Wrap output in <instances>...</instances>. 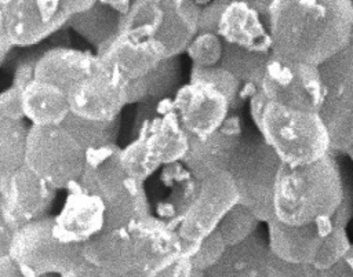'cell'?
<instances>
[{
  "label": "cell",
  "mask_w": 353,
  "mask_h": 277,
  "mask_svg": "<svg viewBox=\"0 0 353 277\" xmlns=\"http://www.w3.org/2000/svg\"><path fill=\"white\" fill-rule=\"evenodd\" d=\"M121 164V147L109 145L85 152V165L79 178L80 186L88 193L99 196L105 205L121 197L132 183Z\"/></svg>",
  "instance_id": "20"
},
{
  "label": "cell",
  "mask_w": 353,
  "mask_h": 277,
  "mask_svg": "<svg viewBox=\"0 0 353 277\" xmlns=\"http://www.w3.org/2000/svg\"><path fill=\"white\" fill-rule=\"evenodd\" d=\"M272 51H251L225 43L221 66L230 70L241 83L261 88Z\"/></svg>",
  "instance_id": "31"
},
{
  "label": "cell",
  "mask_w": 353,
  "mask_h": 277,
  "mask_svg": "<svg viewBox=\"0 0 353 277\" xmlns=\"http://www.w3.org/2000/svg\"><path fill=\"white\" fill-rule=\"evenodd\" d=\"M57 189L34 174L26 164L0 176V220L14 230L48 216Z\"/></svg>",
  "instance_id": "13"
},
{
  "label": "cell",
  "mask_w": 353,
  "mask_h": 277,
  "mask_svg": "<svg viewBox=\"0 0 353 277\" xmlns=\"http://www.w3.org/2000/svg\"><path fill=\"white\" fill-rule=\"evenodd\" d=\"M321 277H353V243L335 265L321 270Z\"/></svg>",
  "instance_id": "41"
},
{
  "label": "cell",
  "mask_w": 353,
  "mask_h": 277,
  "mask_svg": "<svg viewBox=\"0 0 353 277\" xmlns=\"http://www.w3.org/2000/svg\"><path fill=\"white\" fill-rule=\"evenodd\" d=\"M225 41L219 34L211 32H197L186 47V55L196 66H215L221 63Z\"/></svg>",
  "instance_id": "34"
},
{
  "label": "cell",
  "mask_w": 353,
  "mask_h": 277,
  "mask_svg": "<svg viewBox=\"0 0 353 277\" xmlns=\"http://www.w3.org/2000/svg\"><path fill=\"white\" fill-rule=\"evenodd\" d=\"M97 55L105 66L123 76L127 81L145 76L167 58L164 47L138 28L121 29Z\"/></svg>",
  "instance_id": "16"
},
{
  "label": "cell",
  "mask_w": 353,
  "mask_h": 277,
  "mask_svg": "<svg viewBox=\"0 0 353 277\" xmlns=\"http://www.w3.org/2000/svg\"><path fill=\"white\" fill-rule=\"evenodd\" d=\"M244 132L239 114L230 113L226 121L210 136L200 139L189 135V150L182 163L197 181L225 172Z\"/></svg>",
  "instance_id": "17"
},
{
  "label": "cell",
  "mask_w": 353,
  "mask_h": 277,
  "mask_svg": "<svg viewBox=\"0 0 353 277\" xmlns=\"http://www.w3.org/2000/svg\"><path fill=\"white\" fill-rule=\"evenodd\" d=\"M256 130L287 165L309 164L334 152L319 112L292 109L269 101Z\"/></svg>",
  "instance_id": "4"
},
{
  "label": "cell",
  "mask_w": 353,
  "mask_h": 277,
  "mask_svg": "<svg viewBox=\"0 0 353 277\" xmlns=\"http://www.w3.org/2000/svg\"><path fill=\"white\" fill-rule=\"evenodd\" d=\"M265 21L274 55L319 66L350 44L353 4L352 0H273Z\"/></svg>",
  "instance_id": "1"
},
{
  "label": "cell",
  "mask_w": 353,
  "mask_h": 277,
  "mask_svg": "<svg viewBox=\"0 0 353 277\" xmlns=\"http://www.w3.org/2000/svg\"><path fill=\"white\" fill-rule=\"evenodd\" d=\"M268 238L258 232L247 240L229 245L205 277H268L270 259Z\"/></svg>",
  "instance_id": "25"
},
{
  "label": "cell",
  "mask_w": 353,
  "mask_h": 277,
  "mask_svg": "<svg viewBox=\"0 0 353 277\" xmlns=\"http://www.w3.org/2000/svg\"><path fill=\"white\" fill-rule=\"evenodd\" d=\"M281 165L283 161L261 132L244 128L228 172L234 182L240 203L265 223L274 218L273 193Z\"/></svg>",
  "instance_id": "6"
},
{
  "label": "cell",
  "mask_w": 353,
  "mask_h": 277,
  "mask_svg": "<svg viewBox=\"0 0 353 277\" xmlns=\"http://www.w3.org/2000/svg\"><path fill=\"white\" fill-rule=\"evenodd\" d=\"M218 34L228 44L251 51H272V37L263 17L245 3L225 4Z\"/></svg>",
  "instance_id": "22"
},
{
  "label": "cell",
  "mask_w": 353,
  "mask_h": 277,
  "mask_svg": "<svg viewBox=\"0 0 353 277\" xmlns=\"http://www.w3.org/2000/svg\"><path fill=\"white\" fill-rule=\"evenodd\" d=\"M159 197L154 203L156 216L164 219L175 229L192 204L199 181L182 161L164 165L159 175Z\"/></svg>",
  "instance_id": "24"
},
{
  "label": "cell",
  "mask_w": 353,
  "mask_h": 277,
  "mask_svg": "<svg viewBox=\"0 0 353 277\" xmlns=\"http://www.w3.org/2000/svg\"><path fill=\"white\" fill-rule=\"evenodd\" d=\"M61 277H123V276L114 274L101 266H97L88 262L87 259H83Z\"/></svg>",
  "instance_id": "40"
},
{
  "label": "cell",
  "mask_w": 353,
  "mask_h": 277,
  "mask_svg": "<svg viewBox=\"0 0 353 277\" xmlns=\"http://www.w3.org/2000/svg\"><path fill=\"white\" fill-rule=\"evenodd\" d=\"M8 256L26 277H61L84 259L83 245L63 240L50 215L17 229Z\"/></svg>",
  "instance_id": "7"
},
{
  "label": "cell",
  "mask_w": 353,
  "mask_h": 277,
  "mask_svg": "<svg viewBox=\"0 0 353 277\" xmlns=\"http://www.w3.org/2000/svg\"><path fill=\"white\" fill-rule=\"evenodd\" d=\"M29 128L23 120L0 117V176L25 165Z\"/></svg>",
  "instance_id": "30"
},
{
  "label": "cell",
  "mask_w": 353,
  "mask_h": 277,
  "mask_svg": "<svg viewBox=\"0 0 353 277\" xmlns=\"http://www.w3.org/2000/svg\"><path fill=\"white\" fill-rule=\"evenodd\" d=\"M15 230L6 222L0 220V256H6L10 252V247L14 238Z\"/></svg>",
  "instance_id": "43"
},
{
  "label": "cell",
  "mask_w": 353,
  "mask_h": 277,
  "mask_svg": "<svg viewBox=\"0 0 353 277\" xmlns=\"http://www.w3.org/2000/svg\"><path fill=\"white\" fill-rule=\"evenodd\" d=\"M134 134L135 138L121 147V164L131 178L142 182L164 165L182 161L189 150V134L174 103L143 120Z\"/></svg>",
  "instance_id": "5"
},
{
  "label": "cell",
  "mask_w": 353,
  "mask_h": 277,
  "mask_svg": "<svg viewBox=\"0 0 353 277\" xmlns=\"http://www.w3.org/2000/svg\"><path fill=\"white\" fill-rule=\"evenodd\" d=\"M269 101L299 110L320 112L324 87L320 68L280 58L272 52L261 85Z\"/></svg>",
  "instance_id": "10"
},
{
  "label": "cell",
  "mask_w": 353,
  "mask_h": 277,
  "mask_svg": "<svg viewBox=\"0 0 353 277\" xmlns=\"http://www.w3.org/2000/svg\"><path fill=\"white\" fill-rule=\"evenodd\" d=\"M99 65L97 54L70 47H52L43 51L36 65V77L65 92Z\"/></svg>",
  "instance_id": "23"
},
{
  "label": "cell",
  "mask_w": 353,
  "mask_h": 277,
  "mask_svg": "<svg viewBox=\"0 0 353 277\" xmlns=\"http://www.w3.org/2000/svg\"><path fill=\"white\" fill-rule=\"evenodd\" d=\"M335 152L302 164H283L273 193L274 218L285 225H307L332 216L347 192Z\"/></svg>",
  "instance_id": "2"
},
{
  "label": "cell",
  "mask_w": 353,
  "mask_h": 277,
  "mask_svg": "<svg viewBox=\"0 0 353 277\" xmlns=\"http://www.w3.org/2000/svg\"><path fill=\"white\" fill-rule=\"evenodd\" d=\"M68 189L66 200L55 215V227L63 240L83 245L103 230L106 205L99 196L84 190L79 182Z\"/></svg>",
  "instance_id": "18"
},
{
  "label": "cell",
  "mask_w": 353,
  "mask_h": 277,
  "mask_svg": "<svg viewBox=\"0 0 353 277\" xmlns=\"http://www.w3.org/2000/svg\"><path fill=\"white\" fill-rule=\"evenodd\" d=\"M25 164L57 190L68 189L81 176L85 150L61 124H30Z\"/></svg>",
  "instance_id": "8"
},
{
  "label": "cell",
  "mask_w": 353,
  "mask_h": 277,
  "mask_svg": "<svg viewBox=\"0 0 353 277\" xmlns=\"http://www.w3.org/2000/svg\"><path fill=\"white\" fill-rule=\"evenodd\" d=\"M0 117L25 120L22 91L12 84L0 94Z\"/></svg>",
  "instance_id": "37"
},
{
  "label": "cell",
  "mask_w": 353,
  "mask_h": 277,
  "mask_svg": "<svg viewBox=\"0 0 353 277\" xmlns=\"http://www.w3.org/2000/svg\"><path fill=\"white\" fill-rule=\"evenodd\" d=\"M237 203L239 193L228 171L199 181L197 193L176 227L181 238L200 243L218 229L223 216Z\"/></svg>",
  "instance_id": "12"
},
{
  "label": "cell",
  "mask_w": 353,
  "mask_h": 277,
  "mask_svg": "<svg viewBox=\"0 0 353 277\" xmlns=\"http://www.w3.org/2000/svg\"><path fill=\"white\" fill-rule=\"evenodd\" d=\"M212 1H216V3H221V4H229V3H234V1L245 3V4L251 6V7H254L263 17V19H266L269 7H270L273 0H212Z\"/></svg>",
  "instance_id": "45"
},
{
  "label": "cell",
  "mask_w": 353,
  "mask_h": 277,
  "mask_svg": "<svg viewBox=\"0 0 353 277\" xmlns=\"http://www.w3.org/2000/svg\"><path fill=\"white\" fill-rule=\"evenodd\" d=\"M268 277H321V270L312 265L292 263L270 255Z\"/></svg>",
  "instance_id": "36"
},
{
  "label": "cell",
  "mask_w": 353,
  "mask_h": 277,
  "mask_svg": "<svg viewBox=\"0 0 353 277\" xmlns=\"http://www.w3.org/2000/svg\"><path fill=\"white\" fill-rule=\"evenodd\" d=\"M25 119L32 125H59L70 113L68 92L34 79L22 91Z\"/></svg>",
  "instance_id": "26"
},
{
  "label": "cell",
  "mask_w": 353,
  "mask_h": 277,
  "mask_svg": "<svg viewBox=\"0 0 353 277\" xmlns=\"http://www.w3.org/2000/svg\"><path fill=\"white\" fill-rule=\"evenodd\" d=\"M350 44L353 45V28H352V36H350Z\"/></svg>",
  "instance_id": "48"
},
{
  "label": "cell",
  "mask_w": 353,
  "mask_h": 277,
  "mask_svg": "<svg viewBox=\"0 0 353 277\" xmlns=\"http://www.w3.org/2000/svg\"><path fill=\"white\" fill-rule=\"evenodd\" d=\"M40 54H29L25 58L19 59L15 66L14 76H12V85L18 90L23 91L25 87L34 80L36 77V65L39 61Z\"/></svg>",
  "instance_id": "38"
},
{
  "label": "cell",
  "mask_w": 353,
  "mask_h": 277,
  "mask_svg": "<svg viewBox=\"0 0 353 277\" xmlns=\"http://www.w3.org/2000/svg\"><path fill=\"white\" fill-rule=\"evenodd\" d=\"M0 277H26L18 265L8 256H0Z\"/></svg>",
  "instance_id": "44"
},
{
  "label": "cell",
  "mask_w": 353,
  "mask_h": 277,
  "mask_svg": "<svg viewBox=\"0 0 353 277\" xmlns=\"http://www.w3.org/2000/svg\"><path fill=\"white\" fill-rule=\"evenodd\" d=\"M127 226L138 245L141 271L156 274L181 258L182 238L164 219L152 214Z\"/></svg>",
  "instance_id": "19"
},
{
  "label": "cell",
  "mask_w": 353,
  "mask_h": 277,
  "mask_svg": "<svg viewBox=\"0 0 353 277\" xmlns=\"http://www.w3.org/2000/svg\"><path fill=\"white\" fill-rule=\"evenodd\" d=\"M0 34L14 47L36 45L68 25L62 0H0Z\"/></svg>",
  "instance_id": "11"
},
{
  "label": "cell",
  "mask_w": 353,
  "mask_h": 277,
  "mask_svg": "<svg viewBox=\"0 0 353 277\" xmlns=\"http://www.w3.org/2000/svg\"><path fill=\"white\" fill-rule=\"evenodd\" d=\"M225 4L210 1L200 8L199 21H197V32H211L218 34V25L222 15Z\"/></svg>",
  "instance_id": "39"
},
{
  "label": "cell",
  "mask_w": 353,
  "mask_h": 277,
  "mask_svg": "<svg viewBox=\"0 0 353 277\" xmlns=\"http://www.w3.org/2000/svg\"><path fill=\"white\" fill-rule=\"evenodd\" d=\"M324 99L320 116L328 130L335 153L353 143V45L319 65Z\"/></svg>",
  "instance_id": "9"
},
{
  "label": "cell",
  "mask_w": 353,
  "mask_h": 277,
  "mask_svg": "<svg viewBox=\"0 0 353 277\" xmlns=\"http://www.w3.org/2000/svg\"><path fill=\"white\" fill-rule=\"evenodd\" d=\"M269 99L268 96L265 95V92L259 88L256 90L248 99V109H250V116H251V120L254 123V125L256 127L261 121V117H262V113L268 105Z\"/></svg>",
  "instance_id": "42"
},
{
  "label": "cell",
  "mask_w": 353,
  "mask_h": 277,
  "mask_svg": "<svg viewBox=\"0 0 353 277\" xmlns=\"http://www.w3.org/2000/svg\"><path fill=\"white\" fill-rule=\"evenodd\" d=\"M226 248H228V244L225 243L222 234L218 230H215L208 237L201 240L200 247L197 252L192 256L190 262L194 269L207 271L221 259Z\"/></svg>",
  "instance_id": "35"
},
{
  "label": "cell",
  "mask_w": 353,
  "mask_h": 277,
  "mask_svg": "<svg viewBox=\"0 0 353 277\" xmlns=\"http://www.w3.org/2000/svg\"><path fill=\"white\" fill-rule=\"evenodd\" d=\"M179 57L164 58L145 76L128 83V105L172 98L181 87Z\"/></svg>",
  "instance_id": "28"
},
{
  "label": "cell",
  "mask_w": 353,
  "mask_h": 277,
  "mask_svg": "<svg viewBox=\"0 0 353 277\" xmlns=\"http://www.w3.org/2000/svg\"><path fill=\"white\" fill-rule=\"evenodd\" d=\"M189 80H199V81H207L216 87L219 91H222L229 102L232 112L239 110L244 105V98H243V85L241 83L230 70L221 65L215 66H196L192 65Z\"/></svg>",
  "instance_id": "32"
},
{
  "label": "cell",
  "mask_w": 353,
  "mask_h": 277,
  "mask_svg": "<svg viewBox=\"0 0 353 277\" xmlns=\"http://www.w3.org/2000/svg\"><path fill=\"white\" fill-rule=\"evenodd\" d=\"M83 256L119 276L141 271L138 245L128 226L102 230L83 244Z\"/></svg>",
  "instance_id": "21"
},
{
  "label": "cell",
  "mask_w": 353,
  "mask_h": 277,
  "mask_svg": "<svg viewBox=\"0 0 353 277\" xmlns=\"http://www.w3.org/2000/svg\"><path fill=\"white\" fill-rule=\"evenodd\" d=\"M124 19L125 15L120 11L98 0L88 10L74 14L69 19L68 26L98 52L121 32Z\"/></svg>",
  "instance_id": "27"
},
{
  "label": "cell",
  "mask_w": 353,
  "mask_h": 277,
  "mask_svg": "<svg viewBox=\"0 0 353 277\" xmlns=\"http://www.w3.org/2000/svg\"><path fill=\"white\" fill-rule=\"evenodd\" d=\"M61 125L87 152L91 149L116 145L120 134L121 119L117 117L114 120L101 121L84 119L70 112Z\"/></svg>",
  "instance_id": "29"
},
{
  "label": "cell",
  "mask_w": 353,
  "mask_h": 277,
  "mask_svg": "<svg viewBox=\"0 0 353 277\" xmlns=\"http://www.w3.org/2000/svg\"><path fill=\"white\" fill-rule=\"evenodd\" d=\"M258 216L244 204L237 203L221 220L218 232L229 245L239 244L256 233L259 226Z\"/></svg>",
  "instance_id": "33"
},
{
  "label": "cell",
  "mask_w": 353,
  "mask_h": 277,
  "mask_svg": "<svg viewBox=\"0 0 353 277\" xmlns=\"http://www.w3.org/2000/svg\"><path fill=\"white\" fill-rule=\"evenodd\" d=\"M172 103L186 132L200 139L221 128L232 113L228 96L212 84L199 80L182 84Z\"/></svg>",
  "instance_id": "15"
},
{
  "label": "cell",
  "mask_w": 353,
  "mask_h": 277,
  "mask_svg": "<svg viewBox=\"0 0 353 277\" xmlns=\"http://www.w3.org/2000/svg\"><path fill=\"white\" fill-rule=\"evenodd\" d=\"M128 83L101 61L68 92L70 112L91 120H114L128 105Z\"/></svg>",
  "instance_id": "14"
},
{
  "label": "cell",
  "mask_w": 353,
  "mask_h": 277,
  "mask_svg": "<svg viewBox=\"0 0 353 277\" xmlns=\"http://www.w3.org/2000/svg\"><path fill=\"white\" fill-rule=\"evenodd\" d=\"M123 277H154V274H149V273H145V271H132V273H128Z\"/></svg>",
  "instance_id": "46"
},
{
  "label": "cell",
  "mask_w": 353,
  "mask_h": 277,
  "mask_svg": "<svg viewBox=\"0 0 353 277\" xmlns=\"http://www.w3.org/2000/svg\"><path fill=\"white\" fill-rule=\"evenodd\" d=\"M343 153H345V154H347V157L353 161V143H352V145H350V146H349Z\"/></svg>",
  "instance_id": "47"
},
{
  "label": "cell",
  "mask_w": 353,
  "mask_h": 277,
  "mask_svg": "<svg viewBox=\"0 0 353 277\" xmlns=\"http://www.w3.org/2000/svg\"><path fill=\"white\" fill-rule=\"evenodd\" d=\"M353 216V198L346 194L343 203L330 218L307 225H285L276 218L268 225V244L279 259L312 265L325 270L335 265L350 248L347 225Z\"/></svg>",
  "instance_id": "3"
}]
</instances>
